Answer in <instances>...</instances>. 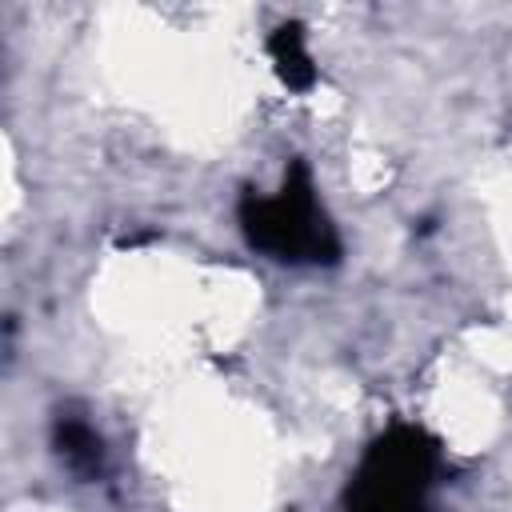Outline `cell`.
<instances>
[{"mask_svg": "<svg viewBox=\"0 0 512 512\" xmlns=\"http://www.w3.org/2000/svg\"><path fill=\"white\" fill-rule=\"evenodd\" d=\"M244 232L256 248L280 260H336L340 244L312 200V184L304 168L280 188V196H248L240 208Z\"/></svg>", "mask_w": 512, "mask_h": 512, "instance_id": "1", "label": "cell"}, {"mask_svg": "<svg viewBox=\"0 0 512 512\" xmlns=\"http://www.w3.org/2000/svg\"><path fill=\"white\" fill-rule=\"evenodd\" d=\"M432 472V448L416 428H392L380 436L352 488H348V512H424L420 492Z\"/></svg>", "mask_w": 512, "mask_h": 512, "instance_id": "2", "label": "cell"}, {"mask_svg": "<svg viewBox=\"0 0 512 512\" xmlns=\"http://www.w3.org/2000/svg\"><path fill=\"white\" fill-rule=\"evenodd\" d=\"M56 444H60V456L68 460V468H76V472H96L100 468V436H92L88 424H76V420L60 424Z\"/></svg>", "mask_w": 512, "mask_h": 512, "instance_id": "3", "label": "cell"}, {"mask_svg": "<svg viewBox=\"0 0 512 512\" xmlns=\"http://www.w3.org/2000/svg\"><path fill=\"white\" fill-rule=\"evenodd\" d=\"M272 56H276L280 76H284L292 88L312 84V68H308V52H304L300 28H280V32H276V40H272Z\"/></svg>", "mask_w": 512, "mask_h": 512, "instance_id": "4", "label": "cell"}]
</instances>
